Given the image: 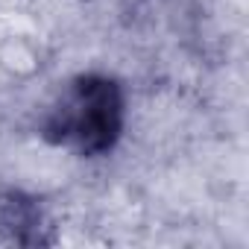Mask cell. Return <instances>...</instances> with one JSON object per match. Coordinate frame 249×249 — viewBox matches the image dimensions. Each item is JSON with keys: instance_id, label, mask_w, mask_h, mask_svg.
<instances>
[{"instance_id": "cell-1", "label": "cell", "mask_w": 249, "mask_h": 249, "mask_svg": "<svg viewBox=\"0 0 249 249\" xmlns=\"http://www.w3.org/2000/svg\"><path fill=\"white\" fill-rule=\"evenodd\" d=\"M126 129V94L108 73H79L50 103L41 138L76 156L97 159L117 147Z\"/></svg>"}, {"instance_id": "cell-2", "label": "cell", "mask_w": 249, "mask_h": 249, "mask_svg": "<svg viewBox=\"0 0 249 249\" xmlns=\"http://www.w3.org/2000/svg\"><path fill=\"white\" fill-rule=\"evenodd\" d=\"M56 243L41 199L24 191H0V246H50Z\"/></svg>"}]
</instances>
